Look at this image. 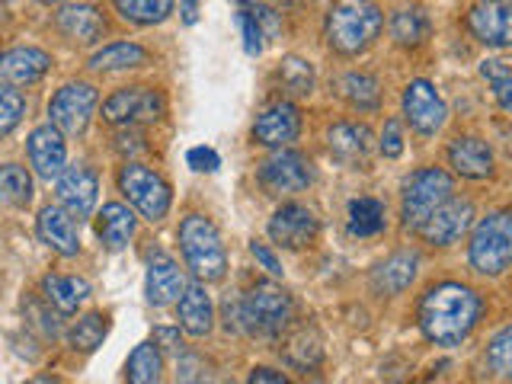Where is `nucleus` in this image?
<instances>
[{"label":"nucleus","instance_id":"nucleus-1","mask_svg":"<svg viewBox=\"0 0 512 384\" xmlns=\"http://www.w3.org/2000/svg\"><path fill=\"white\" fill-rule=\"evenodd\" d=\"M480 311H484V301H480L474 288L461 282H442L429 288L420 304V327L426 340L439 346H455L474 330Z\"/></svg>","mask_w":512,"mask_h":384},{"label":"nucleus","instance_id":"nucleus-2","mask_svg":"<svg viewBox=\"0 0 512 384\" xmlns=\"http://www.w3.org/2000/svg\"><path fill=\"white\" fill-rule=\"evenodd\" d=\"M295 317V301L285 288L260 282L240 301L224 304V327L250 336H279Z\"/></svg>","mask_w":512,"mask_h":384},{"label":"nucleus","instance_id":"nucleus-3","mask_svg":"<svg viewBox=\"0 0 512 384\" xmlns=\"http://www.w3.org/2000/svg\"><path fill=\"white\" fill-rule=\"evenodd\" d=\"M180 250L189 272L199 282H218L228 269V253H224L221 234L205 215H189L180 224Z\"/></svg>","mask_w":512,"mask_h":384},{"label":"nucleus","instance_id":"nucleus-4","mask_svg":"<svg viewBox=\"0 0 512 384\" xmlns=\"http://www.w3.org/2000/svg\"><path fill=\"white\" fill-rule=\"evenodd\" d=\"M384 26V16L375 4H362V0H349V4H336L327 16V42L340 55H359L378 39Z\"/></svg>","mask_w":512,"mask_h":384},{"label":"nucleus","instance_id":"nucleus-5","mask_svg":"<svg viewBox=\"0 0 512 384\" xmlns=\"http://www.w3.org/2000/svg\"><path fill=\"white\" fill-rule=\"evenodd\" d=\"M468 260L484 276H500L512 266V212H493L477 221Z\"/></svg>","mask_w":512,"mask_h":384},{"label":"nucleus","instance_id":"nucleus-6","mask_svg":"<svg viewBox=\"0 0 512 384\" xmlns=\"http://www.w3.org/2000/svg\"><path fill=\"white\" fill-rule=\"evenodd\" d=\"M455 196V183L442 167H423L410 173L404 183V199H400V218L407 228H420V224Z\"/></svg>","mask_w":512,"mask_h":384},{"label":"nucleus","instance_id":"nucleus-7","mask_svg":"<svg viewBox=\"0 0 512 384\" xmlns=\"http://www.w3.org/2000/svg\"><path fill=\"white\" fill-rule=\"evenodd\" d=\"M119 189L125 192V199L138 208L141 218H148L151 224L167 218V212H170V186H167L164 176L154 173L151 167L128 160V164L119 170Z\"/></svg>","mask_w":512,"mask_h":384},{"label":"nucleus","instance_id":"nucleus-8","mask_svg":"<svg viewBox=\"0 0 512 384\" xmlns=\"http://www.w3.org/2000/svg\"><path fill=\"white\" fill-rule=\"evenodd\" d=\"M96 100H100V96H96L93 84H84V80H77V84H64L52 96V103H48V119H52V125L61 135L77 138V135L87 132Z\"/></svg>","mask_w":512,"mask_h":384},{"label":"nucleus","instance_id":"nucleus-9","mask_svg":"<svg viewBox=\"0 0 512 384\" xmlns=\"http://www.w3.org/2000/svg\"><path fill=\"white\" fill-rule=\"evenodd\" d=\"M164 112H167V100L154 87H122L103 103V119L125 128L138 122H157Z\"/></svg>","mask_w":512,"mask_h":384},{"label":"nucleus","instance_id":"nucleus-10","mask_svg":"<svg viewBox=\"0 0 512 384\" xmlns=\"http://www.w3.org/2000/svg\"><path fill=\"white\" fill-rule=\"evenodd\" d=\"M256 176H260L263 189L272 192V196H292V192H301L314 183V167L298 151H276Z\"/></svg>","mask_w":512,"mask_h":384},{"label":"nucleus","instance_id":"nucleus-11","mask_svg":"<svg viewBox=\"0 0 512 384\" xmlns=\"http://www.w3.org/2000/svg\"><path fill=\"white\" fill-rule=\"evenodd\" d=\"M404 119L410 122L413 132L436 135L448 119V106L439 96V90L429 80H410L404 90Z\"/></svg>","mask_w":512,"mask_h":384},{"label":"nucleus","instance_id":"nucleus-12","mask_svg":"<svg viewBox=\"0 0 512 384\" xmlns=\"http://www.w3.org/2000/svg\"><path fill=\"white\" fill-rule=\"evenodd\" d=\"M468 29L490 48H512V4L509 0H477L468 10Z\"/></svg>","mask_w":512,"mask_h":384},{"label":"nucleus","instance_id":"nucleus-13","mask_svg":"<svg viewBox=\"0 0 512 384\" xmlns=\"http://www.w3.org/2000/svg\"><path fill=\"white\" fill-rule=\"evenodd\" d=\"M317 231H320V224L314 212L308 205H298V202H285L279 212L269 218V237L288 250L311 247L317 240Z\"/></svg>","mask_w":512,"mask_h":384},{"label":"nucleus","instance_id":"nucleus-14","mask_svg":"<svg viewBox=\"0 0 512 384\" xmlns=\"http://www.w3.org/2000/svg\"><path fill=\"white\" fill-rule=\"evenodd\" d=\"M55 192H58V202L61 208L80 221V218H90L96 199H100V180L96 173L84 164H74V167H64V173L55 180Z\"/></svg>","mask_w":512,"mask_h":384},{"label":"nucleus","instance_id":"nucleus-15","mask_svg":"<svg viewBox=\"0 0 512 384\" xmlns=\"http://www.w3.org/2000/svg\"><path fill=\"white\" fill-rule=\"evenodd\" d=\"M471 218H474V205L468 199H448L445 205H439L420 228V237L426 244H436V247H448L471 228Z\"/></svg>","mask_w":512,"mask_h":384},{"label":"nucleus","instance_id":"nucleus-16","mask_svg":"<svg viewBox=\"0 0 512 384\" xmlns=\"http://www.w3.org/2000/svg\"><path fill=\"white\" fill-rule=\"evenodd\" d=\"M26 151H29L32 170H36L42 180H48V183L58 180V176L64 173V164H68V148H64V135L58 132L52 122L32 128Z\"/></svg>","mask_w":512,"mask_h":384},{"label":"nucleus","instance_id":"nucleus-17","mask_svg":"<svg viewBox=\"0 0 512 384\" xmlns=\"http://www.w3.org/2000/svg\"><path fill=\"white\" fill-rule=\"evenodd\" d=\"M36 231L45 247H52L61 256H77L80 253V231L77 218L61 205H45L36 218Z\"/></svg>","mask_w":512,"mask_h":384},{"label":"nucleus","instance_id":"nucleus-18","mask_svg":"<svg viewBox=\"0 0 512 384\" xmlns=\"http://www.w3.org/2000/svg\"><path fill=\"white\" fill-rule=\"evenodd\" d=\"M301 135V112L292 103L269 106L253 125V138L266 144V148H285Z\"/></svg>","mask_w":512,"mask_h":384},{"label":"nucleus","instance_id":"nucleus-19","mask_svg":"<svg viewBox=\"0 0 512 384\" xmlns=\"http://www.w3.org/2000/svg\"><path fill=\"white\" fill-rule=\"evenodd\" d=\"M448 164L455 173L468 176V180H484L493 173V151L484 138L477 135H461L448 144Z\"/></svg>","mask_w":512,"mask_h":384},{"label":"nucleus","instance_id":"nucleus-20","mask_svg":"<svg viewBox=\"0 0 512 384\" xmlns=\"http://www.w3.org/2000/svg\"><path fill=\"white\" fill-rule=\"evenodd\" d=\"M48 68H52V55L42 52V48H32V45H20L0 58V74H4V80L13 87L36 84V80H42L48 74Z\"/></svg>","mask_w":512,"mask_h":384},{"label":"nucleus","instance_id":"nucleus-21","mask_svg":"<svg viewBox=\"0 0 512 384\" xmlns=\"http://www.w3.org/2000/svg\"><path fill=\"white\" fill-rule=\"evenodd\" d=\"M330 154L346 167H359L372 154V128L368 125H356V122H336L330 132Z\"/></svg>","mask_w":512,"mask_h":384},{"label":"nucleus","instance_id":"nucleus-22","mask_svg":"<svg viewBox=\"0 0 512 384\" xmlns=\"http://www.w3.org/2000/svg\"><path fill=\"white\" fill-rule=\"evenodd\" d=\"M183 292H186L183 269L176 266L170 256H157V260L148 266V279H144V295H148V304H154V308H167V304L180 301Z\"/></svg>","mask_w":512,"mask_h":384},{"label":"nucleus","instance_id":"nucleus-23","mask_svg":"<svg viewBox=\"0 0 512 384\" xmlns=\"http://www.w3.org/2000/svg\"><path fill=\"white\" fill-rule=\"evenodd\" d=\"M176 317H180V327L189 336H205L215 327V304L212 295L205 292L202 282L186 285V292L180 295V304H176Z\"/></svg>","mask_w":512,"mask_h":384},{"label":"nucleus","instance_id":"nucleus-24","mask_svg":"<svg viewBox=\"0 0 512 384\" xmlns=\"http://www.w3.org/2000/svg\"><path fill=\"white\" fill-rule=\"evenodd\" d=\"M55 23H58V29L64 32V36L74 39V42H84V45L103 39V32H106L103 13L96 10L93 4H68V7H61L58 16H55Z\"/></svg>","mask_w":512,"mask_h":384},{"label":"nucleus","instance_id":"nucleus-25","mask_svg":"<svg viewBox=\"0 0 512 384\" xmlns=\"http://www.w3.org/2000/svg\"><path fill=\"white\" fill-rule=\"evenodd\" d=\"M416 266H420V253L416 250H400V253L388 256V260L372 272L375 292L378 295H400L416 279Z\"/></svg>","mask_w":512,"mask_h":384},{"label":"nucleus","instance_id":"nucleus-26","mask_svg":"<svg viewBox=\"0 0 512 384\" xmlns=\"http://www.w3.org/2000/svg\"><path fill=\"white\" fill-rule=\"evenodd\" d=\"M96 234L109 250H125L128 240L135 237V212L122 202H106L103 212L96 215Z\"/></svg>","mask_w":512,"mask_h":384},{"label":"nucleus","instance_id":"nucleus-27","mask_svg":"<svg viewBox=\"0 0 512 384\" xmlns=\"http://www.w3.org/2000/svg\"><path fill=\"white\" fill-rule=\"evenodd\" d=\"M42 292L58 314H74L77 304L90 298V282L77 276H45Z\"/></svg>","mask_w":512,"mask_h":384},{"label":"nucleus","instance_id":"nucleus-28","mask_svg":"<svg viewBox=\"0 0 512 384\" xmlns=\"http://www.w3.org/2000/svg\"><path fill=\"white\" fill-rule=\"evenodd\" d=\"M128 384H164V356L157 343H138L125 362Z\"/></svg>","mask_w":512,"mask_h":384},{"label":"nucleus","instance_id":"nucleus-29","mask_svg":"<svg viewBox=\"0 0 512 384\" xmlns=\"http://www.w3.org/2000/svg\"><path fill=\"white\" fill-rule=\"evenodd\" d=\"M141 64H148V52L135 42H112L90 58L93 71H128L141 68Z\"/></svg>","mask_w":512,"mask_h":384},{"label":"nucleus","instance_id":"nucleus-30","mask_svg":"<svg viewBox=\"0 0 512 384\" xmlns=\"http://www.w3.org/2000/svg\"><path fill=\"white\" fill-rule=\"evenodd\" d=\"M282 356H285L288 365H295V368H301V372H308V368L320 365V359H324V346H320V336L314 330L301 327V330H295L285 340Z\"/></svg>","mask_w":512,"mask_h":384},{"label":"nucleus","instance_id":"nucleus-31","mask_svg":"<svg viewBox=\"0 0 512 384\" xmlns=\"http://www.w3.org/2000/svg\"><path fill=\"white\" fill-rule=\"evenodd\" d=\"M432 32V23L426 10L420 7H400L394 16H391V36L397 39V45H423Z\"/></svg>","mask_w":512,"mask_h":384},{"label":"nucleus","instance_id":"nucleus-32","mask_svg":"<svg viewBox=\"0 0 512 384\" xmlns=\"http://www.w3.org/2000/svg\"><path fill=\"white\" fill-rule=\"evenodd\" d=\"M32 202V176L20 164H4L0 167V205L10 208H26Z\"/></svg>","mask_w":512,"mask_h":384},{"label":"nucleus","instance_id":"nucleus-33","mask_svg":"<svg viewBox=\"0 0 512 384\" xmlns=\"http://www.w3.org/2000/svg\"><path fill=\"white\" fill-rule=\"evenodd\" d=\"M384 231V205L378 199H352L349 202V234L375 237Z\"/></svg>","mask_w":512,"mask_h":384},{"label":"nucleus","instance_id":"nucleus-34","mask_svg":"<svg viewBox=\"0 0 512 384\" xmlns=\"http://www.w3.org/2000/svg\"><path fill=\"white\" fill-rule=\"evenodd\" d=\"M122 20L138 23V26H154L164 23L173 13V0H112Z\"/></svg>","mask_w":512,"mask_h":384},{"label":"nucleus","instance_id":"nucleus-35","mask_svg":"<svg viewBox=\"0 0 512 384\" xmlns=\"http://www.w3.org/2000/svg\"><path fill=\"white\" fill-rule=\"evenodd\" d=\"M109 333V317L103 311H90L77 320V324L68 330V343L74 349H84V352H93L96 346H100L106 340Z\"/></svg>","mask_w":512,"mask_h":384},{"label":"nucleus","instance_id":"nucleus-36","mask_svg":"<svg viewBox=\"0 0 512 384\" xmlns=\"http://www.w3.org/2000/svg\"><path fill=\"white\" fill-rule=\"evenodd\" d=\"M340 90L356 109H378V103H381V84L372 74L352 71L340 80Z\"/></svg>","mask_w":512,"mask_h":384},{"label":"nucleus","instance_id":"nucleus-37","mask_svg":"<svg viewBox=\"0 0 512 384\" xmlns=\"http://www.w3.org/2000/svg\"><path fill=\"white\" fill-rule=\"evenodd\" d=\"M279 77H282V87L292 96H308L314 90V68H311V61H304L298 55L282 58Z\"/></svg>","mask_w":512,"mask_h":384},{"label":"nucleus","instance_id":"nucleus-38","mask_svg":"<svg viewBox=\"0 0 512 384\" xmlns=\"http://www.w3.org/2000/svg\"><path fill=\"white\" fill-rule=\"evenodd\" d=\"M23 112H26V96L13 84H0V138L10 135L23 122Z\"/></svg>","mask_w":512,"mask_h":384},{"label":"nucleus","instance_id":"nucleus-39","mask_svg":"<svg viewBox=\"0 0 512 384\" xmlns=\"http://www.w3.org/2000/svg\"><path fill=\"white\" fill-rule=\"evenodd\" d=\"M487 362L500 378H512V324L503 327L487 346Z\"/></svg>","mask_w":512,"mask_h":384},{"label":"nucleus","instance_id":"nucleus-40","mask_svg":"<svg viewBox=\"0 0 512 384\" xmlns=\"http://www.w3.org/2000/svg\"><path fill=\"white\" fill-rule=\"evenodd\" d=\"M176 384H228V381H218L212 372H208V365L202 362V356H180L176 362Z\"/></svg>","mask_w":512,"mask_h":384},{"label":"nucleus","instance_id":"nucleus-41","mask_svg":"<svg viewBox=\"0 0 512 384\" xmlns=\"http://www.w3.org/2000/svg\"><path fill=\"white\" fill-rule=\"evenodd\" d=\"M240 29H244V48L247 55H260L263 52V29L256 23V16L250 7L240 10Z\"/></svg>","mask_w":512,"mask_h":384},{"label":"nucleus","instance_id":"nucleus-42","mask_svg":"<svg viewBox=\"0 0 512 384\" xmlns=\"http://www.w3.org/2000/svg\"><path fill=\"white\" fill-rule=\"evenodd\" d=\"M381 154L384 157H400V151H404V132H400V122L397 119H388L384 122V132H381Z\"/></svg>","mask_w":512,"mask_h":384},{"label":"nucleus","instance_id":"nucleus-43","mask_svg":"<svg viewBox=\"0 0 512 384\" xmlns=\"http://www.w3.org/2000/svg\"><path fill=\"white\" fill-rule=\"evenodd\" d=\"M186 164L192 170H199V173H215L221 167V157L215 148H189L186 154Z\"/></svg>","mask_w":512,"mask_h":384},{"label":"nucleus","instance_id":"nucleus-44","mask_svg":"<svg viewBox=\"0 0 512 384\" xmlns=\"http://www.w3.org/2000/svg\"><path fill=\"white\" fill-rule=\"evenodd\" d=\"M480 77H484L487 84L496 90V87L506 84V80L512 77V68H509L506 61H500V58H487L484 64H480Z\"/></svg>","mask_w":512,"mask_h":384},{"label":"nucleus","instance_id":"nucleus-45","mask_svg":"<svg viewBox=\"0 0 512 384\" xmlns=\"http://www.w3.org/2000/svg\"><path fill=\"white\" fill-rule=\"evenodd\" d=\"M116 151L125 154V157H132V154L148 151V144H144V138L138 132H132V125H128V128H122V132L116 135Z\"/></svg>","mask_w":512,"mask_h":384},{"label":"nucleus","instance_id":"nucleus-46","mask_svg":"<svg viewBox=\"0 0 512 384\" xmlns=\"http://www.w3.org/2000/svg\"><path fill=\"white\" fill-rule=\"evenodd\" d=\"M250 253H253V260L269 272V276H282V263H279V256L272 253L266 244H260V240H253V244H250Z\"/></svg>","mask_w":512,"mask_h":384},{"label":"nucleus","instance_id":"nucleus-47","mask_svg":"<svg viewBox=\"0 0 512 384\" xmlns=\"http://www.w3.org/2000/svg\"><path fill=\"white\" fill-rule=\"evenodd\" d=\"M26 311H29V317H32V327H39L45 336H58V324H55V314H48L42 304H36V301H29L26 304Z\"/></svg>","mask_w":512,"mask_h":384},{"label":"nucleus","instance_id":"nucleus-48","mask_svg":"<svg viewBox=\"0 0 512 384\" xmlns=\"http://www.w3.org/2000/svg\"><path fill=\"white\" fill-rule=\"evenodd\" d=\"M247 384H292L282 372H276V368H253Z\"/></svg>","mask_w":512,"mask_h":384},{"label":"nucleus","instance_id":"nucleus-49","mask_svg":"<svg viewBox=\"0 0 512 384\" xmlns=\"http://www.w3.org/2000/svg\"><path fill=\"white\" fill-rule=\"evenodd\" d=\"M496 93V103H500L506 112H512V77L506 80V84H500V87H496L493 90Z\"/></svg>","mask_w":512,"mask_h":384},{"label":"nucleus","instance_id":"nucleus-50","mask_svg":"<svg viewBox=\"0 0 512 384\" xmlns=\"http://www.w3.org/2000/svg\"><path fill=\"white\" fill-rule=\"evenodd\" d=\"M154 336H157V340H164L167 349H173V352H180V349H183V346H180V333H176V330H157Z\"/></svg>","mask_w":512,"mask_h":384},{"label":"nucleus","instance_id":"nucleus-51","mask_svg":"<svg viewBox=\"0 0 512 384\" xmlns=\"http://www.w3.org/2000/svg\"><path fill=\"white\" fill-rule=\"evenodd\" d=\"M244 4H250V7H272V10H279V7L295 4V0H244Z\"/></svg>","mask_w":512,"mask_h":384},{"label":"nucleus","instance_id":"nucleus-52","mask_svg":"<svg viewBox=\"0 0 512 384\" xmlns=\"http://www.w3.org/2000/svg\"><path fill=\"white\" fill-rule=\"evenodd\" d=\"M196 4H199V0H183V20L192 26V23H196Z\"/></svg>","mask_w":512,"mask_h":384},{"label":"nucleus","instance_id":"nucleus-53","mask_svg":"<svg viewBox=\"0 0 512 384\" xmlns=\"http://www.w3.org/2000/svg\"><path fill=\"white\" fill-rule=\"evenodd\" d=\"M42 4H58V0H42Z\"/></svg>","mask_w":512,"mask_h":384},{"label":"nucleus","instance_id":"nucleus-54","mask_svg":"<svg viewBox=\"0 0 512 384\" xmlns=\"http://www.w3.org/2000/svg\"><path fill=\"white\" fill-rule=\"evenodd\" d=\"M314 384H317V381H314Z\"/></svg>","mask_w":512,"mask_h":384}]
</instances>
